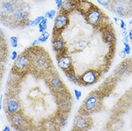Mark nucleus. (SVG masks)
I'll use <instances>...</instances> for the list:
<instances>
[{
  "instance_id": "obj_45",
  "label": "nucleus",
  "mask_w": 132,
  "mask_h": 131,
  "mask_svg": "<svg viewBox=\"0 0 132 131\" xmlns=\"http://www.w3.org/2000/svg\"><path fill=\"white\" fill-rule=\"evenodd\" d=\"M131 128H132V124H131Z\"/></svg>"
},
{
  "instance_id": "obj_3",
  "label": "nucleus",
  "mask_w": 132,
  "mask_h": 131,
  "mask_svg": "<svg viewBox=\"0 0 132 131\" xmlns=\"http://www.w3.org/2000/svg\"><path fill=\"white\" fill-rule=\"evenodd\" d=\"M31 67L32 59L27 52L18 55L17 58L14 61L13 69L14 72L18 75L27 72L29 69H31Z\"/></svg>"
},
{
  "instance_id": "obj_14",
  "label": "nucleus",
  "mask_w": 132,
  "mask_h": 131,
  "mask_svg": "<svg viewBox=\"0 0 132 131\" xmlns=\"http://www.w3.org/2000/svg\"><path fill=\"white\" fill-rule=\"evenodd\" d=\"M53 47L54 51L56 53L57 55L66 53V43L60 34L53 36Z\"/></svg>"
},
{
  "instance_id": "obj_24",
  "label": "nucleus",
  "mask_w": 132,
  "mask_h": 131,
  "mask_svg": "<svg viewBox=\"0 0 132 131\" xmlns=\"http://www.w3.org/2000/svg\"><path fill=\"white\" fill-rule=\"evenodd\" d=\"M114 1L115 0H97L98 3L100 5L104 7H107V8H111Z\"/></svg>"
},
{
  "instance_id": "obj_40",
  "label": "nucleus",
  "mask_w": 132,
  "mask_h": 131,
  "mask_svg": "<svg viewBox=\"0 0 132 131\" xmlns=\"http://www.w3.org/2000/svg\"><path fill=\"white\" fill-rule=\"evenodd\" d=\"M3 131H10V128L8 125H6L3 129Z\"/></svg>"
},
{
  "instance_id": "obj_9",
  "label": "nucleus",
  "mask_w": 132,
  "mask_h": 131,
  "mask_svg": "<svg viewBox=\"0 0 132 131\" xmlns=\"http://www.w3.org/2000/svg\"><path fill=\"white\" fill-rule=\"evenodd\" d=\"M103 15L104 14L103 13L102 11L98 7L94 6V7L85 15V17L88 23L93 27H97L99 26Z\"/></svg>"
},
{
  "instance_id": "obj_35",
  "label": "nucleus",
  "mask_w": 132,
  "mask_h": 131,
  "mask_svg": "<svg viewBox=\"0 0 132 131\" xmlns=\"http://www.w3.org/2000/svg\"><path fill=\"white\" fill-rule=\"evenodd\" d=\"M119 56L122 58V59H124L126 57V54L125 51L124 50H121L120 53H119Z\"/></svg>"
},
{
  "instance_id": "obj_4",
  "label": "nucleus",
  "mask_w": 132,
  "mask_h": 131,
  "mask_svg": "<svg viewBox=\"0 0 132 131\" xmlns=\"http://www.w3.org/2000/svg\"><path fill=\"white\" fill-rule=\"evenodd\" d=\"M69 14L60 12L57 14L54 20V28H53V36L60 35L63 30L69 24Z\"/></svg>"
},
{
  "instance_id": "obj_38",
  "label": "nucleus",
  "mask_w": 132,
  "mask_h": 131,
  "mask_svg": "<svg viewBox=\"0 0 132 131\" xmlns=\"http://www.w3.org/2000/svg\"><path fill=\"white\" fill-rule=\"evenodd\" d=\"M2 98H3V95H0V110H2Z\"/></svg>"
},
{
  "instance_id": "obj_44",
  "label": "nucleus",
  "mask_w": 132,
  "mask_h": 131,
  "mask_svg": "<svg viewBox=\"0 0 132 131\" xmlns=\"http://www.w3.org/2000/svg\"><path fill=\"white\" fill-rule=\"evenodd\" d=\"M3 1H9V0H2V2H3Z\"/></svg>"
},
{
  "instance_id": "obj_32",
  "label": "nucleus",
  "mask_w": 132,
  "mask_h": 131,
  "mask_svg": "<svg viewBox=\"0 0 132 131\" xmlns=\"http://www.w3.org/2000/svg\"><path fill=\"white\" fill-rule=\"evenodd\" d=\"M6 17H7L6 14H4V11L2 10V7H0V21H2V22H4Z\"/></svg>"
},
{
  "instance_id": "obj_34",
  "label": "nucleus",
  "mask_w": 132,
  "mask_h": 131,
  "mask_svg": "<svg viewBox=\"0 0 132 131\" xmlns=\"http://www.w3.org/2000/svg\"><path fill=\"white\" fill-rule=\"evenodd\" d=\"M119 22H120V26H121V28L123 30H126V24L125 22H123V20H119Z\"/></svg>"
},
{
  "instance_id": "obj_21",
  "label": "nucleus",
  "mask_w": 132,
  "mask_h": 131,
  "mask_svg": "<svg viewBox=\"0 0 132 131\" xmlns=\"http://www.w3.org/2000/svg\"><path fill=\"white\" fill-rule=\"evenodd\" d=\"M129 69V65L128 64H126V62L124 63H122L121 65L119 66V68L117 69V74L119 75H124L125 73L128 72V70Z\"/></svg>"
},
{
  "instance_id": "obj_22",
  "label": "nucleus",
  "mask_w": 132,
  "mask_h": 131,
  "mask_svg": "<svg viewBox=\"0 0 132 131\" xmlns=\"http://www.w3.org/2000/svg\"><path fill=\"white\" fill-rule=\"evenodd\" d=\"M88 45V42L85 40H79L74 44V48L76 50H82Z\"/></svg>"
},
{
  "instance_id": "obj_42",
  "label": "nucleus",
  "mask_w": 132,
  "mask_h": 131,
  "mask_svg": "<svg viewBox=\"0 0 132 131\" xmlns=\"http://www.w3.org/2000/svg\"><path fill=\"white\" fill-rule=\"evenodd\" d=\"M113 19H114V20H115V22H116V24H118V22H119V19H118V18H116V17H114V18H113Z\"/></svg>"
},
{
  "instance_id": "obj_10",
  "label": "nucleus",
  "mask_w": 132,
  "mask_h": 131,
  "mask_svg": "<svg viewBox=\"0 0 132 131\" xmlns=\"http://www.w3.org/2000/svg\"><path fill=\"white\" fill-rule=\"evenodd\" d=\"M92 125V120L88 115L81 114L77 116L74 121L73 130H74L82 131L86 130L90 128Z\"/></svg>"
},
{
  "instance_id": "obj_1",
  "label": "nucleus",
  "mask_w": 132,
  "mask_h": 131,
  "mask_svg": "<svg viewBox=\"0 0 132 131\" xmlns=\"http://www.w3.org/2000/svg\"><path fill=\"white\" fill-rule=\"evenodd\" d=\"M101 100L102 98L100 92L98 91L91 92L83 102L80 108V113L89 115L94 112L98 111L101 107Z\"/></svg>"
},
{
  "instance_id": "obj_6",
  "label": "nucleus",
  "mask_w": 132,
  "mask_h": 131,
  "mask_svg": "<svg viewBox=\"0 0 132 131\" xmlns=\"http://www.w3.org/2000/svg\"><path fill=\"white\" fill-rule=\"evenodd\" d=\"M29 12L28 11L23 7H20L14 12V13L11 16H8V18L11 20L12 23L15 24L17 26L22 25L25 27L26 23L29 21Z\"/></svg>"
},
{
  "instance_id": "obj_7",
  "label": "nucleus",
  "mask_w": 132,
  "mask_h": 131,
  "mask_svg": "<svg viewBox=\"0 0 132 131\" xmlns=\"http://www.w3.org/2000/svg\"><path fill=\"white\" fill-rule=\"evenodd\" d=\"M111 8L112 11L119 16H128L131 14L129 2L126 0H115Z\"/></svg>"
},
{
  "instance_id": "obj_26",
  "label": "nucleus",
  "mask_w": 132,
  "mask_h": 131,
  "mask_svg": "<svg viewBox=\"0 0 132 131\" xmlns=\"http://www.w3.org/2000/svg\"><path fill=\"white\" fill-rule=\"evenodd\" d=\"M56 11L55 10H51L46 12V13L45 14V16L46 18H47L48 20H53V19L56 16Z\"/></svg>"
},
{
  "instance_id": "obj_27",
  "label": "nucleus",
  "mask_w": 132,
  "mask_h": 131,
  "mask_svg": "<svg viewBox=\"0 0 132 131\" xmlns=\"http://www.w3.org/2000/svg\"><path fill=\"white\" fill-rule=\"evenodd\" d=\"M67 123H68L67 118L64 116L60 115L57 118V123H56V124H59L60 127H65L67 125Z\"/></svg>"
},
{
  "instance_id": "obj_12",
  "label": "nucleus",
  "mask_w": 132,
  "mask_h": 131,
  "mask_svg": "<svg viewBox=\"0 0 132 131\" xmlns=\"http://www.w3.org/2000/svg\"><path fill=\"white\" fill-rule=\"evenodd\" d=\"M57 62L58 67L64 72L73 69V59L66 53L57 55Z\"/></svg>"
},
{
  "instance_id": "obj_8",
  "label": "nucleus",
  "mask_w": 132,
  "mask_h": 131,
  "mask_svg": "<svg viewBox=\"0 0 132 131\" xmlns=\"http://www.w3.org/2000/svg\"><path fill=\"white\" fill-rule=\"evenodd\" d=\"M9 120L12 126L17 130H23L27 128V121L26 118L21 111L16 112L14 115L9 116Z\"/></svg>"
},
{
  "instance_id": "obj_13",
  "label": "nucleus",
  "mask_w": 132,
  "mask_h": 131,
  "mask_svg": "<svg viewBox=\"0 0 132 131\" xmlns=\"http://www.w3.org/2000/svg\"><path fill=\"white\" fill-rule=\"evenodd\" d=\"M5 109L9 116L21 111V105L18 99L15 97L9 98L5 102Z\"/></svg>"
},
{
  "instance_id": "obj_43",
  "label": "nucleus",
  "mask_w": 132,
  "mask_h": 131,
  "mask_svg": "<svg viewBox=\"0 0 132 131\" xmlns=\"http://www.w3.org/2000/svg\"><path fill=\"white\" fill-rule=\"evenodd\" d=\"M132 23V20H131V22H129V24H131Z\"/></svg>"
},
{
  "instance_id": "obj_25",
  "label": "nucleus",
  "mask_w": 132,
  "mask_h": 131,
  "mask_svg": "<svg viewBox=\"0 0 132 131\" xmlns=\"http://www.w3.org/2000/svg\"><path fill=\"white\" fill-rule=\"evenodd\" d=\"M50 37V33L48 32L45 31L43 33H41V35L38 37V40L40 41V43H45L46 42L47 40L49 39Z\"/></svg>"
},
{
  "instance_id": "obj_23",
  "label": "nucleus",
  "mask_w": 132,
  "mask_h": 131,
  "mask_svg": "<svg viewBox=\"0 0 132 131\" xmlns=\"http://www.w3.org/2000/svg\"><path fill=\"white\" fill-rule=\"evenodd\" d=\"M47 21H48V19L45 16V18L39 24V25H38V30H39V32L40 33H43V32L46 31L47 29Z\"/></svg>"
},
{
  "instance_id": "obj_37",
  "label": "nucleus",
  "mask_w": 132,
  "mask_h": 131,
  "mask_svg": "<svg viewBox=\"0 0 132 131\" xmlns=\"http://www.w3.org/2000/svg\"><path fill=\"white\" fill-rule=\"evenodd\" d=\"M4 38V32H2V30L0 29V40H2Z\"/></svg>"
},
{
  "instance_id": "obj_11",
  "label": "nucleus",
  "mask_w": 132,
  "mask_h": 131,
  "mask_svg": "<svg viewBox=\"0 0 132 131\" xmlns=\"http://www.w3.org/2000/svg\"><path fill=\"white\" fill-rule=\"evenodd\" d=\"M98 79V74L97 71L93 69H88L80 76V84L86 86L92 85L97 82Z\"/></svg>"
},
{
  "instance_id": "obj_5",
  "label": "nucleus",
  "mask_w": 132,
  "mask_h": 131,
  "mask_svg": "<svg viewBox=\"0 0 132 131\" xmlns=\"http://www.w3.org/2000/svg\"><path fill=\"white\" fill-rule=\"evenodd\" d=\"M47 82L51 90L55 93H61L65 90V87L60 76L55 73H50L47 77Z\"/></svg>"
},
{
  "instance_id": "obj_29",
  "label": "nucleus",
  "mask_w": 132,
  "mask_h": 131,
  "mask_svg": "<svg viewBox=\"0 0 132 131\" xmlns=\"http://www.w3.org/2000/svg\"><path fill=\"white\" fill-rule=\"evenodd\" d=\"M74 95H75V97L77 100H79L82 97V92L79 90H77V89H75L74 90Z\"/></svg>"
},
{
  "instance_id": "obj_15",
  "label": "nucleus",
  "mask_w": 132,
  "mask_h": 131,
  "mask_svg": "<svg viewBox=\"0 0 132 131\" xmlns=\"http://www.w3.org/2000/svg\"><path fill=\"white\" fill-rule=\"evenodd\" d=\"M20 6V4L16 3L14 0L3 1L0 4V7H2V9L7 16H12Z\"/></svg>"
},
{
  "instance_id": "obj_16",
  "label": "nucleus",
  "mask_w": 132,
  "mask_h": 131,
  "mask_svg": "<svg viewBox=\"0 0 132 131\" xmlns=\"http://www.w3.org/2000/svg\"><path fill=\"white\" fill-rule=\"evenodd\" d=\"M94 6L95 5L88 0H76V10L84 15H86Z\"/></svg>"
},
{
  "instance_id": "obj_31",
  "label": "nucleus",
  "mask_w": 132,
  "mask_h": 131,
  "mask_svg": "<svg viewBox=\"0 0 132 131\" xmlns=\"http://www.w3.org/2000/svg\"><path fill=\"white\" fill-rule=\"evenodd\" d=\"M55 4H56L57 10H60L61 7L63 5V0H55Z\"/></svg>"
},
{
  "instance_id": "obj_17",
  "label": "nucleus",
  "mask_w": 132,
  "mask_h": 131,
  "mask_svg": "<svg viewBox=\"0 0 132 131\" xmlns=\"http://www.w3.org/2000/svg\"><path fill=\"white\" fill-rule=\"evenodd\" d=\"M103 39L104 41L108 44H113L116 41V35L113 30L109 27V28H105V30H103Z\"/></svg>"
},
{
  "instance_id": "obj_41",
  "label": "nucleus",
  "mask_w": 132,
  "mask_h": 131,
  "mask_svg": "<svg viewBox=\"0 0 132 131\" xmlns=\"http://www.w3.org/2000/svg\"><path fill=\"white\" fill-rule=\"evenodd\" d=\"M129 7H130V10H131V12L132 14V0L129 1Z\"/></svg>"
},
{
  "instance_id": "obj_19",
  "label": "nucleus",
  "mask_w": 132,
  "mask_h": 131,
  "mask_svg": "<svg viewBox=\"0 0 132 131\" xmlns=\"http://www.w3.org/2000/svg\"><path fill=\"white\" fill-rule=\"evenodd\" d=\"M65 75L67 77V78L71 82H73L74 84H80V76L77 75L74 69H70L68 71H66L65 72Z\"/></svg>"
},
{
  "instance_id": "obj_33",
  "label": "nucleus",
  "mask_w": 132,
  "mask_h": 131,
  "mask_svg": "<svg viewBox=\"0 0 132 131\" xmlns=\"http://www.w3.org/2000/svg\"><path fill=\"white\" fill-rule=\"evenodd\" d=\"M17 57H18V53L16 52V51H13L12 53V55H11V59L12 60H13L14 61L15 59L17 58Z\"/></svg>"
},
{
  "instance_id": "obj_30",
  "label": "nucleus",
  "mask_w": 132,
  "mask_h": 131,
  "mask_svg": "<svg viewBox=\"0 0 132 131\" xmlns=\"http://www.w3.org/2000/svg\"><path fill=\"white\" fill-rule=\"evenodd\" d=\"M123 45H124V49L123 50L125 51L126 55H129L131 53V46L129 45V43L123 42Z\"/></svg>"
},
{
  "instance_id": "obj_36",
  "label": "nucleus",
  "mask_w": 132,
  "mask_h": 131,
  "mask_svg": "<svg viewBox=\"0 0 132 131\" xmlns=\"http://www.w3.org/2000/svg\"><path fill=\"white\" fill-rule=\"evenodd\" d=\"M40 43V41L38 40V39H35V41H33L32 42V45H32V47L37 46V45H39Z\"/></svg>"
},
{
  "instance_id": "obj_2",
  "label": "nucleus",
  "mask_w": 132,
  "mask_h": 131,
  "mask_svg": "<svg viewBox=\"0 0 132 131\" xmlns=\"http://www.w3.org/2000/svg\"><path fill=\"white\" fill-rule=\"evenodd\" d=\"M51 59L47 53L43 51L38 54L36 57L32 59V67L31 69L33 71L38 74H43L50 69Z\"/></svg>"
},
{
  "instance_id": "obj_28",
  "label": "nucleus",
  "mask_w": 132,
  "mask_h": 131,
  "mask_svg": "<svg viewBox=\"0 0 132 131\" xmlns=\"http://www.w3.org/2000/svg\"><path fill=\"white\" fill-rule=\"evenodd\" d=\"M10 45L13 48H16L18 46V38L15 36H12L10 39Z\"/></svg>"
},
{
  "instance_id": "obj_39",
  "label": "nucleus",
  "mask_w": 132,
  "mask_h": 131,
  "mask_svg": "<svg viewBox=\"0 0 132 131\" xmlns=\"http://www.w3.org/2000/svg\"><path fill=\"white\" fill-rule=\"evenodd\" d=\"M128 34H129V39L132 41V30H131L130 31H129V32L128 33Z\"/></svg>"
},
{
  "instance_id": "obj_20",
  "label": "nucleus",
  "mask_w": 132,
  "mask_h": 131,
  "mask_svg": "<svg viewBox=\"0 0 132 131\" xmlns=\"http://www.w3.org/2000/svg\"><path fill=\"white\" fill-rule=\"evenodd\" d=\"M45 18L44 16H39L36 17L35 20H29L25 24V27H37L39 25L40 22L42 21Z\"/></svg>"
},
{
  "instance_id": "obj_18",
  "label": "nucleus",
  "mask_w": 132,
  "mask_h": 131,
  "mask_svg": "<svg viewBox=\"0 0 132 131\" xmlns=\"http://www.w3.org/2000/svg\"><path fill=\"white\" fill-rule=\"evenodd\" d=\"M76 10V0H64L60 11L69 14Z\"/></svg>"
}]
</instances>
